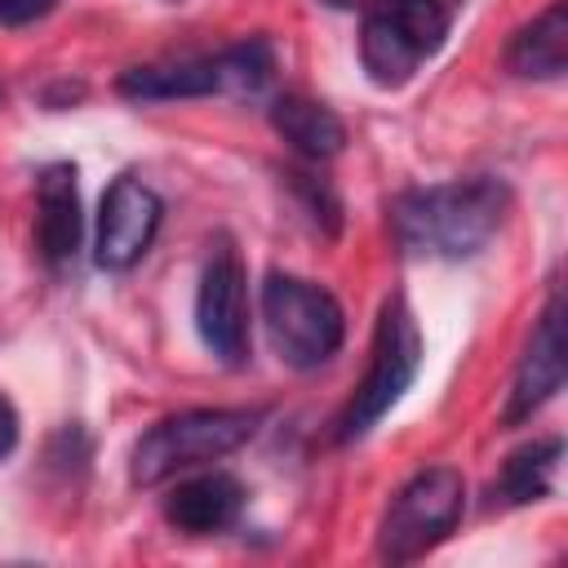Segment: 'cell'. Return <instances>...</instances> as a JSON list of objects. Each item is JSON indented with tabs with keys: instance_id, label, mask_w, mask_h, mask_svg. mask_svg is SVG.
I'll return each instance as SVG.
<instances>
[{
	"instance_id": "obj_19",
	"label": "cell",
	"mask_w": 568,
	"mask_h": 568,
	"mask_svg": "<svg viewBox=\"0 0 568 568\" xmlns=\"http://www.w3.org/2000/svg\"><path fill=\"white\" fill-rule=\"evenodd\" d=\"M0 98H4V89H0Z\"/></svg>"
},
{
	"instance_id": "obj_10",
	"label": "cell",
	"mask_w": 568,
	"mask_h": 568,
	"mask_svg": "<svg viewBox=\"0 0 568 568\" xmlns=\"http://www.w3.org/2000/svg\"><path fill=\"white\" fill-rule=\"evenodd\" d=\"M559 386H564V302H559V288H550L546 311L537 315L532 337L524 346V359L515 368V382H510L501 422L506 426H519V422L537 417L559 395Z\"/></svg>"
},
{
	"instance_id": "obj_15",
	"label": "cell",
	"mask_w": 568,
	"mask_h": 568,
	"mask_svg": "<svg viewBox=\"0 0 568 568\" xmlns=\"http://www.w3.org/2000/svg\"><path fill=\"white\" fill-rule=\"evenodd\" d=\"M559 457H564V439L559 435H546V439H532V444L515 448L506 457L497 484H493V497H501L506 506H528V501L550 497Z\"/></svg>"
},
{
	"instance_id": "obj_9",
	"label": "cell",
	"mask_w": 568,
	"mask_h": 568,
	"mask_svg": "<svg viewBox=\"0 0 568 568\" xmlns=\"http://www.w3.org/2000/svg\"><path fill=\"white\" fill-rule=\"evenodd\" d=\"M164 222L160 195L138 178L120 173L98 204V235H93V262L102 271H129L146 257L155 231Z\"/></svg>"
},
{
	"instance_id": "obj_12",
	"label": "cell",
	"mask_w": 568,
	"mask_h": 568,
	"mask_svg": "<svg viewBox=\"0 0 568 568\" xmlns=\"http://www.w3.org/2000/svg\"><path fill=\"white\" fill-rule=\"evenodd\" d=\"M240 510H244V484L226 470L191 475L164 497V519L191 537H209V532L231 528L240 519Z\"/></svg>"
},
{
	"instance_id": "obj_13",
	"label": "cell",
	"mask_w": 568,
	"mask_h": 568,
	"mask_svg": "<svg viewBox=\"0 0 568 568\" xmlns=\"http://www.w3.org/2000/svg\"><path fill=\"white\" fill-rule=\"evenodd\" d=\"M506 71L519 80H559L568 71V4L550 0L506 44Z\"/></svg>"
},
{
	"instance_id": "obj_16",
	"label": "cell",
	"mask_w": 568,
	"mask_h": 568,
	"mask_svg": "<svg viewBox=\"0 0 568 568\" xmlns=\"http://www.w3.org/2000/svg\"><path fill=\"white\" fill-rule=\"evenodd\" d=\"M58 9V0H0V27H31L40 18H49Z\"/></svg>"
},
{
	"instance_id": "obj_2",
	"label": "cell",
	"mask_w": 568,
	"mask_h": 568,
	"mask_svg": "<svg viewBox=\"0 0 568 568\" xmlns=\"http://www.w3.org/2000/svg\"><path fill=\"white\" fill-rule=\"evenodd\" d=\"M262 417H266L262 408H186V413H173V417L155 422L133 444L129 479L138 488H155V484H169L195 466L222 462L257 435Z\"/></svg>"
},
{
	"instance_id": "obj_17",
	"label": "cell",
	"mask_w": 568,
	"mask_h": 568,
	"mask_svg": "<svg viewBox=\"0 0 568 568\" xmlns=\"http://www.w3.org/2000/svg\"><path fill=\"white\" fill-rule=\"evenodd\" d=\"M18 448V408L9 404V395H0V462Z\"/></svg>"
},
{
	"instance_id": "obj_6",
	"label": "cell",
	"mask_w": 568,
	"mask_h": 568,
	"mask_svg": "<svg viewBox=\"0 0 568 568\" xmlns=\"http://www.w3.org/2000/svg\"><path fill=\"white\" fill-rule=\"evenodd\" d=\"M262 320L275 355L297 373L328 364L346 342L342 302L324 284H311L302 275L271 271L262 280Z\"/></svg>"
},
{
	"instance_id": "obj_7",
	"label": "cell",
	"mask_w": 568,
	"mask_h": 568,
	"mask_svg": "<svg viewBox=\"0 0 568 568\" xmlns=\"http://www.w3.org/2000/svg\"><path fill=\"white\" fill-rule=\"evenodd\" d=\"M466 510V479L453 466H422L408 475L382 524H377V555L386 564H413L426 550H435L462 519Z\"/></svg>"
},
{
	"instance_id": "obj_1",
	"label": "cell",
	"mask_w": 568,
	"mask_h": 568,
	"mask_svg": "<svg viewBox=\"0 0 568 568\" xmlns=\"http://www.w3.org/2000/svg\"><path fill=\"white\" fill-rule=\"evenodd\" d=\"M506 209H510V186L493 173H475L395 195L390 226L399 248H408L413 257L466 262L488 248V240L506 222Z\"/></svg>"
},
{
	"instance_id": "obj_8",
	"label": "cell",
	"mask_w": 568,
	"mask_h": 568,
	"mask_svg": "<svg viewBox=\"0 0 568 568\" xmlns=\"http://www.w3.org/2000/svg\"><path fill=\"white\" fill-rule=\"evenodd\" d=\"M195 328L200 342L231 368L248 364V284L244 262L226 235H217L213 253L204 257L200 288H195Z\"/></svg>"
},
{
	"instance_id": "obj_4",
	"label": "cell",
	"mask_w": 568,
	"mask_h": 568,
	"mask_svg": "<svg viewBox=\"0 0 568 568\" xmlns=\"http://www.w3.org/2000/svg\"><path fill=\"white\" fill-rule=\"evenodd\" d=\"M271 71H275L271 40L253 36V40H240L222 53L129 67L115 80V93L129 102H173V98H209V93L244 98V93H262L271 84Z\"/></svg>"
},
{
	"instance_id": "obj_11",
	"label": "cell",
	"mask_w": 568,
	"mask_h": 568,
	"mask_svg": "<svg viewBox=\"0 0 568 568\" xmlns=\"http://www.w3.org/2000/svg\"><path fill=\"white\" fill-rule=\"evenodd\" d=\"M75 164L58 160L44 164L36 178V244L49 266H67L80 248L84 235V213H80V182Z\"/></svg>"
},
{
	"instance_id": "obj_14",
	"label": "cell",
	"mask_w": 568,
	"mask_h": 568,
	"mask_svg": "<svg viewBox=\"0 0 568 568\" xmlns=\"http://www.w3.org/2000/svg\"><path fill=\"white\" fill-rule=\"evenodd\" d=\"M271 124L275 133L306 160H333L346 146V124L333 106L302 98V93H284L271 102Z\"/></svg>"
},
{
	"instance_id": "obj_18",
	"label": "cell",
	"mask_w": 568,
	"mask_h": 568,
	"mask_svg": "<svg viewBox=\"0 0 568 568\" xmlns=\"http://www.w3.org/2000/svg\"><path fill=\"white\" fill-rule=\"evenodd\" d=\"M324 4H333V9H368L377 0H324Z\"/></svg>"
},
{
	"instance_id": "obj_3",
	"label": "cell",
	"mask_w": 568,
	"mask_h": 568,
	"mask_svg": "<svg viewBox=\"0 0 568 568\" xmlns=\"http://www.w3.org/2000/svg\"><path fill=\"white\" fill-rule=\"evenodd\" d=\"M457 18V0H377L359 22V67L377 89H404L430 62Z\"/></svg>"
},
{
	"instance_id": "obj_5",
	"label": "cell",
	"mask_w": 568,
	"mask_h": 568,
	"mask_svg": "<svg viewBox=\"0 0 568 568\" xmlns=\"http://www.w3.org/2000/svg\"><path fill=\"white\" fill-rule=\"evenodd\" d=\"M417 368H422V328L404 297H386V306L377 315L373 351H368V373L355 386V395L346 399V408L337 413L333 439L337 444L364 439L399 404V395L413 386Z\"/></svg>"
}]
</instances>
